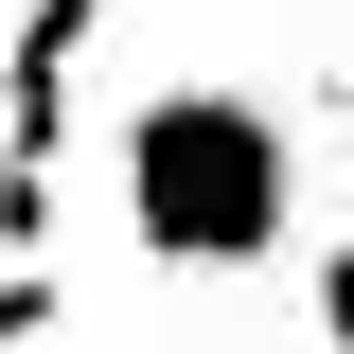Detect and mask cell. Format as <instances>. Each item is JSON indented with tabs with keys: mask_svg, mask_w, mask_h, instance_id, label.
<instances>
[{
	"mask_svg": "<svg viewBox=\"0 0 354 354\" xmlns=\"http://www.w3.org/2000/svg\"><path fill=\"white\" fill-rule=\"evenodd\" d=\"M53 319H71V283H53V266H0V354H18V337H53Z\"/></svg>",
	"mask_w": 354,
	"mask_h": 354,
	"instance_id": "3",
	"label": "cell"
},
{
	"mask_svg": "<svg viewBox=\"0 0 354 354\" xmlns=\"http://www.w3.org/2000/svg\"><path fill=\"white\" fill-rule=\"evenodd\" d=\"M106 195H124V248L142 266H266L301 230V124L230 71H177L124 106L106 142Z\"/></svg>",
	"mask_w": 354,
	"mask_h": 354,
	"instance_id": "1",
	"label": "cell"
},
{
	"mask_svg": "<svg viewBox=\"0 0 354 354\" xmlns=\"http://www.w3.org/2000/svg\"><path fill=\"white\" fill-rule=\"evenodd\" d=\"M337 142H354V88H337Z\"/></svg>",
	"mask_w": 354,
	"mask_h": 354,
	"instance_id": "5",
	"label": "cell"
},
{
	"mask_svg": "<svg viewBox=\"0 0 354 354\" xmlns=\"http://www.w3.org/2000/svg\"><path fill=\"white\" fill-rule=\"evenodd\" d=\"M106 0H18V53H0V248H53V142H71V53Z\"/></svg>",
	"mask_w": 354,
	"mask_h": 354,
	"instance_id": "2",
	"label": "cell"
},
{
	"mask_svg": "<svg viewBox=\"0 0 354 354\" xmlns=\"http://www.w3.org/2000/svg\"><path fill=\"white\" fill-rule=\"evenodd\" d=\"M319 354H354V230L319 248Z\"/></svg>",
	"mask_w": 354,
	"mask_h": 354,
	"instance_id": "4",
	"label": "cell"
}]
</instances>
